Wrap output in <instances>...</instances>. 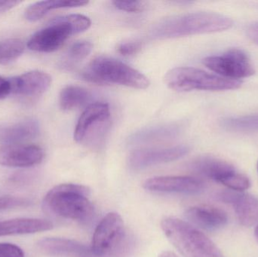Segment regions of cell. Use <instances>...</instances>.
Here are the masks:
<instances>
[{"label": "cell", "mask_w": 258, "mask_h": 257, "mask_svg": "<svg viewBox=\"0 0 258 257\" xmlns=\"http://www.w3.org/2000/svg\"><path fill=\"white\" fill-rule=\"evenodd\" d=\"M93 45L88 41H80L71 45L64 57L60 60V66L65 70H71L89 56Z\"/></svg>", "instance_id": "cell-23"}, {"label": "cell", "mask_w": 258, "mask_h": 257, "mask_svg": "<svg viewBox=\"0 0 258 257\" xmlns=\"http://www.w3.org/2000/svg\"><path fill=\"white\" fill-rule=\"evenodd\" d=\"M33 203L30 199L18 196H6L0 197V211L27 208Z\"/></svg>", "instance_id": "cell-26"}, {"label": "cell", "mask_w": 258, "mask_h": 257, "mask_svg": "<svg viewBox=\"0 0 258 257\" xmlns=\"http://www.w3.org/2000/svg\"><path fill=\"white\" fill-rule=\"evenodd\" d=\"M159 257H177L175 253L171 251H164L159 255Z\"/></svg>", "instance_id": "cell-33"}, {"label": "cell", "mask_w": 258, "mask_h": 257, "mask_svg": "<svg viewBox=\"0 0 258 257\" xmlns=\"http://www.w3.org/2000/svg\"><path fill=\"white\" fill-rule=\"evenodd\" d=\"M92 99V95L84 88L69 85L62 89L59 96V104L64 111L74 110L86 105Z\"/></svg>", "instance_id": "cell-22"}, {"label": "cell", "mask_w": 258, "mask_h": 257, "mask_svg": "<svg viewBox=\"0 0 258 257\" xmlns=\"http://www.w3.org/2000/svg\"><path fill=\"white\" fill-rule=\"evenodd\" d=\"M203 64L221 77L229 79L245 78L254 73L248 55L238 48H232L221 55L206 57Z\"/></svg>", "instance_id": "cell-9"}, {"label": "cell", "mask_w": 258, "mask_h": 257, "mask_svg": "<svg viewBox=\"0 0 258 257\" xmlns=\"http://www.w3.org/2000/svg\"><path fill=\"white\" fill-rule=\"evenodd\" d=\"M165 81L176 92L233 90L241 86L238 80L229 79L194 67L170 69L165 75Z\"/></svg>", "instance_id": "cell-6"}, {"label": "cell", "mask_w": 258, "mask_h": 257, "mask_svg": "<svg viewBox=\"0 0 258 257\" xmlns=\"http://www.w3.org/2000/svg\"><path fill=\"white\" fill-rule=\"evenodd\" d=\"M12 93L10 81L0 76V100L4 99Z\"/></svg>", "instance_id": "cell-30"}, {"label": "cell", "mask_w": 258, "mask_h": 257, "mask_svg": "<svg viewBox=\"0 0 258 257\" xmlns=\"http://www.w3.org/2000/svg\"><path fill=\"white\" fill-rule=\"evenodd\" d=\"M0 257H24V252L11 243H0Z\"/></svg>", "instance_id": "cell-28"}, {"label": "cell", "mask_w": 258, "mask_h": 257, "mask_svg": "<svg viewBox=\"0 0 258 257\" xmlns=\"http://www.w3.org/2000/svg\"><path fill=\"white\" fill-rule=\"evenodd\" d=\"M44 152L36 145H4L0 147V165L10 167H33L42 162Z\"/></svg>", "instance_id": "cell-12"}, {"label": "cell", "mask_w": 258, "mask_h": 257, "mask_svg": "<svg viewBox=\"0 0 258 257\" xmlns=\"http://www.w3.org/2000/svg\"><path fill=\"white\" fill-rule=\"evenodd\" d=\"M189 151V147L183 145L159 149H139L134 151L129 155V165L135 170H140L156 164L171 162L185 156Z\"/></svg>", "instance_id": "cell-11"}, {"label": "cell", "mask_w": 258, "mask_h": 257, "mask_svg": "<svg viewBox=\"0 0 258 257\" xmlns=\"http://www.w3.org/2000/svg\"><path fill=\"white\" fill-rule=\"evenodd\" d=\"M145 190L155 193L195 194L203 191L205 184L198 178L188 176L155 177L145 181Z\"/></svg>", "instance_id": "cell-10"}, {"label": "cell", "mask_w": 258, "mask_h": 257, "mask_svg": "<svg viewBox=\"0 0 258 257\" xmlns=\"http://www.w3.org/2000/svg\"><path fill=\"white\" fill-rule=\"evenodd\" d=\"M89 4L88 1H66V0H49L36 2L26 9L24 17L30 22H35L43 18L49 11L59 9H71L82 7Z\"/></svg>", "instance_id": "cell-20"}, {"label": "cell", "mask_w": 258, "mask_h": 257, "mask_svg": "<svg viewBox=\"0 0 258 257\" xmlns=\"http://www.w3.org/2000/svg\"><path fill=\"white\" fill-rule=\"evenodd\" d=\"M53 228L54 225L51 222L43 219H12L0 221V237L38 233Z\"/></svg>", "instance_id": "cell-17"}, {"label": "cell", "mask_w": 258, "mask_h": 257, "mask_svg": "<svg viewBox=\"0 0 258 257\" xmlns=\"http://www.w3.org/2000/svg\"><path fill=\"white\" fill-rule=\"evenodd\" d=\"M90 190L78 184L56 186L44 198L43 206L47 211L62 218L86 222L93 217L95 208L89 196Z\"/></svg>", "instance_id": "cell-2"}, {"label": "cell", "mask_w": 258, "mask_h": 257, "mask_svg": "<svg viewBox=\"0 0 258 257\" xmlns=\"http://www.w3.org/2000/svg\"><path fill=\"white\" fill-rule=\"evenodd\" d=\"M38 250L48 256L82 257L92 253L91 248L80 241L62 238H45L36 244Z\"/></svg>", "instance_id": "cell-15"}, {"label": "cell", "mask_w": 258, "mask_h": 257, "mask_svg": "<svg viewBox=\"0 0 258 257\" xmlns=\"http://www.w3.org/2000/svg\"><path fill=\"white\" fill-rule=\"evenodd\" d=\"M185 217L192 225L207 230L221 229L228 221L225 211L210 205L191 207L186 210Z\"/></svg>", "instance_id": "cell-16"}, {"label": "cell", "mask_w": 258, "mask_h": 257, "mask_svg": "<svg viewBox=\"0 0 258 257\" xmlns=\"http://www.w3.org/2000/svg\"><path fill=\"white\" fill-rule=\"evenodd\" d=\"M12 93L25 97L43 95L51 84L49 74L39 70L30 71L18 76L9 78Z\"/></svg>", "instance_id": "cell-14"}, {"label": "cell", "mask_w": 258, "mask_h": 257, "mask_svg": "<svg viewBox=\"0 0 258 257\" xmlns=\"http://www.w3.org/2000/svg\"><path fill=\"white\" fill-rule=\"evenodd\" d=\"M220 200L231 204L239 223L245 227H251L258 223V198L239 192H223L218 196Z\"/></svg>", "instance_id": "cell-13"}, {"label": "cell", "mask_w": 258, "mask_h": 257, "mask_svg": "<svg viewBox=\"0 0 258 257\" xmlns=\"http://www.w3.org/2000/svg\"><path fill=\"white\" fill-rule=\"evenodd\" d=\"M113 4L119 10L132 13L142 12L147 6V3L144 1H114Z\"/></svg>", "instance_id": "cell-27"}, {"label": "cell", "mask_w": 258, "mask_h": 257, "mask_svg": "<svg viewBox=\"0 0 258 257\" xmlns=\"http://www.w3.org/2000/svg\"><path fill=\"white\" fill-rule=\"evenodd\" d=\"M254 235H255L256 238H257L258 241V225L257 227L255 228V230H254Z\"/></svg>", "instance_id": "cell-34"}, {"label": "cell", "mask_w": 258, "mask_h": 257, "mask_svg": "<svg viewBox=\"0 0 258 257\" xmlns=\"http://www.w3.org/2000/svg\"><path fill=\"white\" fill-rule=\"evenodd\" d=\"M110 110L108 104H90L79 119L74 131V140L78 143L99 141L110 125Z\"/></svg>", "instance_id": "cell-8"}, {"label": "cell", "mask_w": 258, "mask_h": 257, "mask_svg": "<svg viewBox=\"0 0 258 257\" xmlns=\"http://www.w3.org/2000/svg\"><path fill=\"white\" fill-rule=\"evenodd\" d=\"M39 125L34 119H27L0 128V141L6 145L21 144L39 135Z\"/></svg>", "instance_id": "cell-18"}, {"label": "cell", "mask_w": 258, "mask_h": 257, "mask_svg": "<svg viewBox=\"0 0 258 257\" xmlns=\"http://www.w3.org/2000/svg\"><path fill=\"white\" fill-rule=\"evenodd\" d=\"M91 24L92 21L88 17L77 14L54 18L32 36L27 47L37 52H53L60 48L70 36L86 31Z\"/></svg>", "instance_id": "cell-5"}, {"label": "cell", "mask_w": 258, "mask_h": 257, "mask_svg": "<svg viewBox=\"0 0 258 257\" xmlns=\"http://www.w3.org/2000/svg\"><path fill=\"white\" fill-rule=\"evenodd\" d=\"M20 3H21V2L19 1L2 0V1H0V13L10 10L12 8L15 7L17 5L20 4Z\"/></svg>", "instance_id": "cell-32"}, {"label": "cell", "mask_w": 258, "mask_h": 257, "mask_svg": "<svg viewBox=\"0 0 258 257\" xmlns=\"http://www.w3.org/2000/svg\"><path fill=\"white\" fill-rule=\"evenodd\" d=\"M161 228L170 242L184 257H224L216 244L192 224L175 217H166Z\"/></svg>", "instance_id": "cell-3"}, {"label": "cell", "mask_w": 258, "mask_h": 257, "mask_svg": "<svg viewBox=\"0 0 258 257\" xmlns=\"http://www.w3.org/2000/svg\"><path fill=\"white\" fill-rule=\"evenodd\" d=\"M257 170H258V164H257Z\"/></svg>", "instance_id": "cell-36"}, {"label": "cell", "mask_w": 258, "mask_h": 257, "mask_svg": "<svg viewBox=\"0 0 258 257\" xmlns=\"http://www.w3.org/2000/svg\"><path fill=\"white\" fill-rule=\"evenodd\" d=\"M194 167L202 175L221 184L236 172L232 164L212 157L200 158L194 163Z\"/></svg>", "instance_id": "cell-19"}, {"label": "cell", "mask_w": 258, "mask_h": 257, "mask_svg": "<svg viewBox=\"0 0 258 257\" xmlns=\"http://www.w3.org/2000/svg\"><path fill=\"white\" fill-rule=\"evenodd\" d=\"M141 48V44L136 42H124L118 47V51L122 55L128 56L138 52Z\"/></svg>", "instance_id": "cell-29"}, {"label": "cell", "mask_w": 258, "mask_h": 257, "mask_svg": "<svg viewBox=\"0 0 258 257\" xmlns=\"http://www.w3.org/2000/svg\"><path fill=\"white\" fill-rule=\"evenodd\" d=\"M82 257H93V256H91V254H89V255H86V256H83Z\"/></svg>", "instance_id": "cell-35"}, {"label": "cell", "mask_w": 258, "mask_h": 257, "mask_svg": "<svg viewBox=\"0 0 258 257\" xmlns=\"http://www.w3.org/2000/svg\"><path fill=\"white\" fill-rule=\"evenodd\" d=\"M231 18L215 12H197L175 15L155 24L150 32L153 39L183 37L203 33H217L231 28Z\"/></svg>", "instance_id": "cell-1"}, {"label": "cell", "mask_w": 258, "mask_h": 257, "mask_svg": "<svg viewBox=\"0 0 258 257\" xmlns=\"http://www.w3.org/2000/svg\"><path fill=\"white\" fill-rule=\"evenodd\" d=\"M24 42L21 39H8L0 42V64L8 65L22 55Z\"/></svg>", "instance_id": "cell-24"}, {"label": "cell", "mask_w": 258, "mask_h": 257, "mask_svg": "<svg viewBox=\"0 0 258 257\" xmlns=\"http://www.w3.org/2000/svg\"><path fill=\"white\" fill-rule=\"evenodd\" d=\"M180 127L171 124L150 127L132 134L129 137L128 142L132 144H138L168 140L175 137L180 133Z\"/></svg>", "instance_id": "cell-21"}, {"label": "cell", "mask_w": 258, "mask_h": 257, "mask_svg": "<svg viewBox=\"0 0 258 257\" xmlns=\"http://www.w3.org/2000/svg\"><path fill=\"white\" fill-rule=\"evenodd\" d=\"M126 231L119 214H107L97 226L92 238L91 251L97 257H117L128 247Z\"/></svg>", "instance_id": "cell-7"}, {"label": "cell", "mask_w": 258, "mask_h": 257, "mask_svg": "<svg viewBox=\"0 0 258 257\" xmlns=\"http://www.w3.org/2000/svg\"><path fill=\"white\" fill-rule=\"evenodd\" d=\"M82 78L95 84H116L136 89L150 86L148 78L123 62L108 57L94 59L82 72Z\"/></svg>", "instance_id": "cell-4"}, {"label": "cell", "mask_w": 258, "mask_h": 257, "mask_svg": "<svg viewBox=\"0 0 258 257\" xmlns=\"http://www.w3.org/2000/svg\"><path fill=\"white\" fill-rule=\"evenodd\" d=\"M246 33L248 37L258 45V22L250 24L247 28Z\"/></svg>", "instance_id": "cell-31"}, {"label": "cell", "mask_w": 258, "mask_h": 257, "mask_svg": "<svg viewBox=\"0 0 258 257\" xmlns=\"http://www.w3.org/2000/svg\"><path fill=\"white\" fill-rule=\"evenodd\" d=\"M227 129L239 132L258 131V114L228 118L223 122Z\"/></svg>", "instance_id": "cell-25"}]
</instances>
